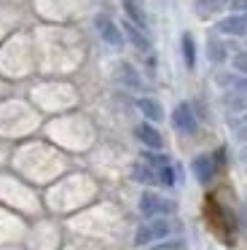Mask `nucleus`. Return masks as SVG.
<instances>
[{"instance_id": "1", "label": "nucleus", "mask_w": 247, "mask_h": 250, "mask_svg": "<svg viewBox=\"0 0 247 250\" xmlns=\"http://www.w3.org/2000/svg\"><path fill=\"white\" fill-rule=\"evenodd\" d=\"M172 226L166 218H148V221L143 223V226L137 229V234H134V245H150V242H159V239L169 237Z\"/></svg>"}, {"instance_id": "2", "label": "nucleus", "mask_w": 247, "mask_h": 250, "mask_svg": "<svg viewBox=\"0 0 247 250\" xmlns=\"http://www.w3.org/2000/svg\"><path fill=\"white\" fill-rule=\"evenodd\" d=\"M140 212H143L145 218H164V215H169V212H175V205H172L169 199H164V196L153 194V191H145V194L140 196Z\"/></svg>"}, {"instance_id": "3", "label": "nucleus", "mask_w": 247, "mask_h": 250, "mask_svg": "<svg viewBox=\"0 0 247 250\" xmlns=\"http://www.w3.org/2000/svg\"><path fill=\"white\" fill-rule=\"evenodd\" d=\"M94 27H97V33H100V38L105 41L107 46H113V49H121L124 46V35H121V30H118V24L113 22L107 14H97L94 17Z\"/></svg>"}, {"instance_id": "4", "label": "nucleus", "mask_w": 247, "mask_h": 250, "mask_svg": "<svg viewBox=\"0 0 247 250\" xmlns=\"http://www.w3.org/2000/svg\"><path fill=\"white\" fill-rule=\"evenodd\" d=\"M172 126H175L180 135H193L196 132V116H193L191 105L188 103H180L175 110H172Z\"/></svg>"}, {"instance_id": "5", "label": "nucleus", "mask_w": 247, "mask_h": 250, "mask_svg": "<svg viewBox=\"0 0 247 250\" xmlns=\"http://www.w3.org/2000/svg\"><path fill=\"white\" fill-rule=\"evenodd\" d=\"M218 33L223 35H234V38H245L247 35V19L245 14H231V17L218 22Z\"/></svg>"}, {"instance_id": "6", "label": "nucleus", "mask_w": 247, "mask_h": 250, "mask_svg": "<svg viewBox=\"0 0 247 250\" xmlns=\"http://www.w3.org/2000/svg\"><path fill=\"white\" fill-rule=\"evenodd\" d=\"M134 135H137V140L143 143V146H148L150 151H159V148L164 146V140H161L159 129H156V126H150V121H143V124H137Z\"/></svg>"}, {"instance_id": "7", "label": "nucleus", "mask_w": 247, "mask_h": 250, "mask_svg": "<svg viewBox=\"0 0 247 250\" xmlns=\"http://www.w3.org/2000/svg\"><path fill=\"white\" fill-rule=\"evenodd\" d=\"M191 169H193V178H196L199 183H209V180L215 178V159L207 156V153H202V156L193 159Z\"/></svg>"}, {"instance_id": "8", "label": "nucleus", "mask_w": 247, "mask_h": 250, "mask_svg": "<svg viewBox=\"0 0 247 250\" xmlns=\"http://www.w3.org/2000/svg\"><path fill=\"white\" fill-rule=\"evenodd\" d=\"M137 108H140V113H143L148 121H161V116H164L159 100H153V97H140L137 100Z\"/></svg>"}, {"instance_id": "9", "label": "nucleus", "mask_w": 247, "mask_h": 250, "mask_svg": "<svg viewBox=\"0 0 247 250\" xmlns=\"http://www.w3.org/2000/svg\"><path fill=\"white\" fill-rule=\"evenodd\" d=\"M116 78L124 83V86H129V89H140V83H143L140 76H137V70H134L129 62H121V65L116 67Z\"/></svg>"}, {"instance_id": "10", "label": "nucleus", "mask_w": 247, "mask_h": 250, "mask_svg": "<svg viewBox=\"0 0 247 250\" xmlns=\"http://www.w3.org/2000/svg\"><path fill=\"white\" fill-rule=\"evenodd\" d=\"M132 178L134 180H140V183H159V169L153 167V164H145V162H140V164H134L132 167Z\"/></svg>"}, {"instance_id": "11", "label": "nucleus", "mask_w": 247, "mask_h": 250, "mask_svg": "<svg viewBox=\"0 0 247 250\" xmlns=\"http://www.w3.org/2000/svg\"><path fill=\"white\" fill-rule=\"evenodd\" d=\"M124 11H126V17L132 19V24L134 27H140V30H148V17H145V11L134 3V0H126L124 3Z\"/></svg>"}, {"instance_id": "12", "label": "nucleus", "mask_w": 247, "mask_h": 250, "mask_svg": "<svg viewBox=\"0 0 247 250\" xmlns=\"http://www.w3.org/2000/svg\"><path fill=\"white\" fill-rule=\"evenodd\" d=\"M180 49H183V60H185V67H188V70H193V65H196V46H193V35H191V33H183Z\"/></svg>"}, {"instance_id": "13", "label": "nucleus", "mask_w": 247, "mask_h": 250, "mask_svg": "<svg viewBox=\"0 0 247 250\" xmlns=\"http://www.w3.org/2000/svg\"><path fill=\"white\" fill-rule=\"evenodd\" d=\"M126 35H129V41H132L134 49H140V51H148L150 49V41H148V35H145V30L134 27L132 22H126Z\"/></svg>"}, {"instance_id": "14", "label": "nucleus", "mask_w": 247, "mask_h": 250, "mask_svg": "<svg viewBox=\"0 0 247 250\" xmlns=\"http://www.w3.org/2000/svg\"><path fill=\"white\" fill-rule=\"evenodd\" d=\"M223 6H228V0H196V11L202 17H209V14H218Z\"/></svg>"}, {"instance_id": "15", "label": "nucleus", "mask_w": 247, "mask_h": 250, "mask_svg": "<svg viewBox=\"0 0 247 250\" xmlns=\"http://www.w3.org/2000/svg\"><path fill=\"white\" fill-rule=\"evenodd\" d=\"M226 108L228 110H236V113H245L247 110V94H242V92H231L228 97H226Z\"/></svg>"}, {"instance_id": "16", "label": "nucleus", "mask_w": 247, "mask_h": 250, "mask_svg": "<svg viewBox=\"0 0 247 250\" xmlns=\"http://www.w3.org/2000/svg\"><path fill=\"white\" fill-rule=\"evenodd\" d=\"M207 54H209V62L220 65V62H226V46L220 43V41H209V43H207Z\"/></svg>"}, {"instance_id": "17", "label": "nucleus", "mask_w": 247, "mask_h": 250, "mask_svg": "<svg viewBox=\"0 0 247 250\" xmlns=\"http://www.w3.org/2000/svg\"><path fill=\"white\" fill-rule=\"evenodd\" d=\"M156 169H159V183H164V186L175 183V169H172V164H161Z\"/></svg>"}, {"instance_id": "18", "label": "nucleus", "mask_w": 247, "mask_h": 250, "mask_svg": "<svg viewBox=\"0 0 247 250\" xmlns=\"http://www.w3.org/2000/svg\"><path fill=\"white\" fill-rule=\"evenodd\" d=\"M231 65H234L236 73H245L247 76V51H236L234 60H231Z\"/></svg>"}, {"instance_id": "19", "label": "nucleus", "mask_w": 247, "mask_h": 250, "mask_svg": "<svg viewBox=\"0 0 247 250\" xmlns=\"http://www.w3.org/2000/svg\"><path fill=\"white\" fill-rule=\"evenodd\" d=\"M228 6L234 14H245L247 11V0H228Z\"/></svg>"}, {"instance_id": "20", "label": "nucleus", "mask_w": 247, "mask_h": 250, "mask_svg": "<svg viewBox=\"0 0 247 250\" xmlns=\"http://www.w3.org/2000/svg\"><path fill=\"white\" fill-rule=\"evenodd\" d=\"M236 92H242V94H247V76L242 78L239 83H236Z\"/></svg>"}, {"instance_id": "21", "label": "nucleus", "mask_w": 247, "mask_h": 250, "mask_svg": "<svg viewBox=\"0 0 247 250\" xmlns=\"http://www.w3.org/2000/svg\"><path fill=\"white\" fill-rule=\"evenodd\" d=\"M236 140H247V126L245 129H236Z\"/></svg>"}, {"instance_id": "22", "label": "nucleus", "mask_w": 247, "mask_h": 250, "mask_svg": "<svg viewBox=\"0 0 247 250\" xmlns=\"http://www.w3.org/2000/svg\"><path fill=\"white\" fill-rule=\"evenodd\" d=\"M239 159L247 164V146H242V151H239Z\"/></svg>"}, {"instance_id": "23", "label": "nucleus", "mask_w": 247, "mask_h": 250, "mask_svg": "<svg viewBox=\"0 0 247 250\" xmlns=\"http://www.w3.org/2000/svg\"><path fill=\"white\" fill-rule=\"evenodd\" d=\"M245 121H247V110H245Z\"/></svg>"}, {"instance_id": "24", "label": "nucleus", "mask_w": 247, "mask_h": 250, "mask_svg": "<svg viewBox=\"0 0 247 250\" xmlns=\"http://www.w3.org/2000/svg\"><path fill=\"white\" fill-rule=\"evenodd\" d=\"M245 19H247V11H245Z\"/></svg>"}]
</instances>
